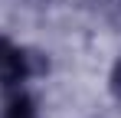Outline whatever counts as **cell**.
<instances>
[{
  "label": "cell",
  "instance_id": "cell-2",
  "mask_svg": "<svg viewBox=\"0 0 121 118\" xmlns=\"http://www.w3.org/2000/svg\"><path fill=\"white\" fill-rule=\"evenodd\" d=\"M115 92L121 95V62H118V69H115Z\"/></svg>",
  "mask_w": 121,
  "mask_h": 118
},
{
  "label": "cell",
  "instance_id": "cell-1",
  "mask_svg": "<svg viewBox=\"0 0 121 118\" xmlns=\"http://www.w3.org/2000/svg\"><path fill=\"white\" fill-rule=\"evenodd\" d=\"M10 118H33V108H30V102H26V98H17V102L10 105Z\"/></svg>",
  "mask_w": 121,
  "mask_h": 118
}]
</instances>
